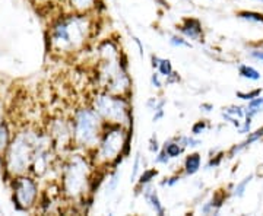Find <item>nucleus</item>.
Wrapping results in <instances>:
<instances>
[{
    "instance_id": "obj_15",
    "label": "nucleus",
    "mask_w": 263,
    "mask_h": 216,
    "mask_svg": "<svg viewBox=\"0 0 263 216\" xmlns=\"http://www.w3.org/2000/svg\"><path fill=\"white\" fill-rule=\"evenodd\" d=\"M158 169L157 168H146L142 171L141 174H139V177L136 180V184H138V188H143L145 186H148L151 184L154 180L158 177Z\"/></svg>"
},
{
    "instance_id": "obj_1",
    "label": "nucleus",
    "mask_w": 263,
    "mask_h": 216,
    "mask_svg": "<svg viewBox=\"0 0 263 216\" xmlns=\"http://www.w3.org/2000/svg\"><path fill=\"white\" fill-rule=\"evenodd\" d=\"M95 34L92 13L69 12L50 25L48 43L50 50L57 56H75L84 51Z\"/></svg>"
},
{
    "instance_id": "obj_36",
    "label": "nucleus",
    "mask_w": 263,
    "mask_h": 216,
    "mask_svg": "<svg viewBox=\"0 0 263 216\" xmlns=\"http://www.w3.org/2000/svg\"><path fill=\"white\" fill-rule=\"evenodd\" d=\"M249 56L254 58V60H257V62H262L263 63V50H252L250 53H249Z\"/></svg>"
},
{
    "instance_id": "obj_18",
    "label": "nucleus",
    "mask_w": 263,
    "mask_h": 216,
    "mask_svg": "<svg viewBox=\"0 0 263 216\" xmlns=\"http://www.w3.org/2000/svg\"><path fill=\"white\" fill-rule=\"evenodd\" d=\"M10 141H12V136H10L9 126L5 122H0V156L5 155Z\"/></svg>"
},
{
    "instance_id": "obj_13",
    "label": "nucleus",
    "mask_w": 263,
    "mask_h": 216,
    "mask_svg": "<svg viewBox=\"0 0 263 216\" xmlns=\"http://www.w3.org/2000/svg\"><path fill=\"white\" fill-rule=\"evenodd\" d=\"M262 138H263V127L257 129V130L253 133H249V138H247L245 142H241V143L235 145V146H233V148L230 149V152H228L230 158H231V156H234L235 153H238L240 150H243L245 148H247V146H250V145L254 143V142H257L259 139H262Z\"/></svg>"
},
{
    "instance_id": "obj_3",
    "label": "nucleus",
    "mask_w": 263,
    "mask_h": 216,
    "mask_svg": "<svg viewBox=\"0 0 263 216\" xmlns=\"http://www.w3.org/2000/svg\"><path fill=\"white\" fill-rule=\"evenodd\" d=\"M132 130L122 124L104 123L103 132L98 143L88 155L94 162L95 168L107 169L119 167L122 161L130 153Z\"/></svg>"
},
{
    "instance_id": "obj_42",
    "label": "nucleus",
    "mask_w": 263,
    "mask_h": 216,
    "mask_svg": "<svg viewBox=\"0 0 263 216\" xmlns=\"http://www.w3.org/2000/svg\"><path fill=\"white\" fill-rule=\"evenodd\" d=\"M158 2H161V5H162L164 8H168V5H167V2H165V0H158Z\"/></svg>"
},
{
    "instance_id": "obj_7",
    "label": "nucleus",
    "mask_w": 263,
    "mask_h": 216,
    "mask_svg": "<svg viewBox=\"0 0 263 216\" xmlns=\"http://www.w3.org/2000/svg\"><path fill=\"white\" fill-rule=\"evenodd\" d=\"M12 202L13 207L18 212H28L37 205L38 202V183L37 180L27 174L15 175L12 179Z\"/></svg>"
},
{
    "instance_id": "obj_10",
    "label": "nucleus",
    "mask_w": 263,
    "mask_h": 216,
    "mask_svg": "<svg viewBox=\"0 0 263 216\" xmlns=\"http://www.w3.org/2000/svg\"><path fill=\"white\" fill-rule=\"evenodd\" d=\"M143 199L146 200V203L149 205L151 209H152L157 215H165V207H164L160 196H158V191L152 187L151 184L143 187Z\"/></svg>"
},
{
    "instance_id": "obj_39",
    "label": "nucleus",
    "mask_w": 263,
    "mask_h": 216,
    "mask_svg": "<svg viewBox=\"0 0 263 216\" xmlns=\"http://www.w3.org/2000/svg\"><path fill=\"white\" fill-rule=\"evenodd\" d=\"M200 110H202V111H205V113H211V111L214 110V105H212V104L203 103L202 105H200Z\"/></svg>"
},
{
    "instance_id": "obj_29",
    "label": "nucleus",
    "mask_w": 263,
    "mask_h": 216,
    "mask_svg": "<svg viewBox=\"0 0 263 216\" xmlns=\"http://www.w3.org/2000/svg\"><path fill=\"white\" fill-rule=\"evenodd\" d=\"M260 94H262V89L257 88V89H254L252 92H237V98H240V100H243V101H250V100L259 96Z\"/></svg>"
},
{
    "instance_id": "obj_35",
    "label": "nucleus",
    "mask_w": 263,
    "mask_h": 216,
    "mask_svg": "<svg viewBox=\"0 0 263 216\" xmlns=\"http://www.w3.org/2000/svg\"><path fill=\"white\" fill-rule=\"evenodd\" d=\"M180 179H181L180 175H171L168 179H165V181H162L161 186H164V187H165V186H167V187H173V186H176V184L179 183Z\"/></svg>"
},
{
    "instance_id": "obj_2",
    "label": "nucleus",
    "mask_w": 263,
    "mask_h": 216,
    "mask_svg": "<svg viewBox=\"0 0 263 216\" xmlns=\"http://www.w3.org/2000/svg\"><path fill=\"white\" fill-rule=\"evenodd\" d=\"M95 165L86 152L70 153L62 164L60 171V193L72 203H81L92 196L91 181Z\"/></svg>"
},
{
    "instance_id": "obj_33",
    "label": "nucleus",
    "mask_w": 263,
    "mask_h": 216,
    "mask_svg": "<svg viewBox=\"0 0 263 216\" xmlns=\"http://www.w3.org/2000/svg\"><path fill=\"white\" fill-rule=\"evenodd\" d=\"M151 84L154 88H157V89H161L162 88V81H161V75L158 72H154L152 75H151Z\"/></svg>"
},
{
    "instance_id": "obj_14",
    "label": "nucleus",
    "mask_w": 263,
    "mask_h": 216,
    "mask_svg": "<svg viewBox=\"0 0 263 216\" xmlns=\"http://www.w3.org/2000/svg\"><path fill=\"white\" fill-rule=\"evenodd\" d=\"M224 202H226L224 194H222V193H215V194H214V198L203 205V207H202V213H205V215H212V213H216V212L222 207Z\"/></svg>"
},
{
    "instance_id": "obj_16",
    "label": "nucleus",
    "mask_w": 263,
    "mask_h": 216,
    "mask_svg": "<svg viewBox=\"0 0 263 216\" xmlns=\"http://www.w3.org/2000/svg\"><path fill=\"white\" fill-rule=\"evenodd\" d=\"M260 111H263V95L262 94L249 101V105L245 108V117H250V119H253L254 115H257Z\"/></svg>"
},
{
    "instance_id": "obj_5",
    "label": "nucleus",
    "mask_w": 263,
    "mask_h": 216,
    "mask_svg": "<svg viewBox=\"0 0 263 216\" xmlns=\"http://www.w3.org/2000/svg\"><path fill=\"white\" fill-rule=\"evenodd\" d=\"M89 105L94 108L95 113L101 117L104 123L122 124L126 129L133 130V111L129 96L97 89L91 95Z\"/></svg>"
},
{
    "instance_id": "obj_19",
    "label": "nucleus",
    "mask_w": 263,
    "mask_h": 216,
    "mask_svg": "<svg viewBox=\"0 0 263 216\" xmlns=\"http://www.w3.org/2000/svg\"><path fill=\"white\" fill-rule=\"evenodd\" d=\"M238 75L241 76L243 79H249V81H260L262 79V75L259 70H256L253 66H249V65H240L238 66Z\"/></svg>"
},
{
    "instance_id": "obj_28",
    "label": "nucleus",
    "mask_w": 263,
    "mask_h": 216,
    "mask_svg": "<svg viewBox=\"0 0 263 216\" xmlns=\"http://www.w3.org/2000/svg\"><path fill=\"white\" fill-rule=\"evenodd\" d=\"M224 113L230 114L233 117H237V119H243L245 117V108L243 107H238V105H231V107L226 108Z\"/></svg>"
},
{
    "instance_id": "obj_31",
    "label": "nucleus",
    "mask_w": 263,
    "mask_h": 216,
    "mask_svg": "<svg viewBox=\"0 0 263 216\" xmlns=\"http://www.w3.org/2000/svg\"><path fill=\"white\" fill-rule=\"evenodd\" d=\"M224 152H221V153H218L216 156H211V160H209V162L206 164V169H211V168H215V167H218L219 164H221V161H222V158H224Z\"/></svg>"
},
{
    "instance_id": "obj_4",
    "label": "nucleus",
    "mask_w": 263,
    "mask_h": 216,
    "mask_svg": "<svg viewBox=\"0 0 263 216\" xmlns=\"http://www.w3.org/2000/svg\"><path fill=\"white\" fill-rule=\"evenodd\" d=\"M47 145H51L48 134H40L28 129L18 132L12 138L9 146L3 155L5 169L12 177L27 174L38 150Z\"/></svg>"
},
{
    "instance_id": "obj_11",
    "label": "nucleus",
    "mask_w": 263,
    "mask_h": 216,
    "mask_svg": "<svg viewBox=\"0 0 263 216\" xmlns=\"http://www.w3.org/2000/svg\"><path fill=\"white\" fill-rule=\"evenodd\" d=\"M70 12L76 13H94L98 6V0H66Z\"/></svg>"
},
{
    "instance_id": "obj_26",
    "label": "nucleus",
    "mask_w": 263,
    "mask_h": 216,
    "mask_svg": "<svg viewBox=\"0 0 263 216\" xmlns=\"http://www.w3.org/2000/svg\"><path fill=\"white\" fill-rule=\"evenodd\" d=\"M139 169H141V153L138 152L135 155V161H133V168H132L130 174V183H136V180L139 177Z\"/></svg>"
},
{
    "instance_id": "obj_32",
    "label": "nucleus",
    "mask_w": 263,
    "mask_h": 216,
    "mask_svg": "<svg viewBox=\"0 0 263 216\" xmlns=\"http://www.w3.org/2000/svg\"><path fill=\"white\" fill-rule=\"evenodd\" d=\"M161 148H162V146H161L160 142H158V138H157L155 134H152L149 139V150L152 153H158Z\"/></svg>"
},
{
    "instance_id": "obj_22",
    "label": "nucleus",
    "mask_w": 263,
    "mask_h": 216,
    "mask_svg": "<svg viewBox=\"0 0 263 216\" xmlns=\"http://www.w3.org/2000/svg\"><path fill=\"white\" fill-rule=\"evenodd\" d=\"M120 177H122V172L119 171V167L113 168L111 174H108V186H107V190L110 193L116 191V188L119 186V181H120Z\"/></svg>"
},
{
    "instance_id": "obj_43",
    "label": "nucleus",
    "mask_w": 263,
    "mask_h": 216,
    "mask_svg": "<svg viewBox=\"0 0 263 216\" xmlns=\"http://www.w3.org/2000/svg\"><path fill=\"white\" fill-rule=\"evenodd\" d=\"M254 2H260V3H263V0H254Z\"/></svg>"
},
{
    "instance_id": "obj_23",
    "label": "nucleus",
    "mask_w": 263,
    "mask_h": 216,
    "mask_svg": "<svg viewBox=\"0 0 263 216\" xmlns=\"http://www.w3.org/2000/svg\"><path fill=\"white\" fill-rule=\"evenodd\" d=\"M253 180V174H250V175H247L246 179H243L237 186L234 187V190H233V194H234L235 198H243L246 193V188H247V186L250 184V181Z\"/></svg>"
},
{
    "instance_id": "obj_27",
    "label": "nucleus",
    "mask_w": 263,
    "mask_h": 216,
    "mask_svg": "<svg viewBox=\"0 0 263 216\" xmlns=\"http://www.w3.org/2000/svg\"><path fill=\"white\" fill-rule=\"evenodd\" d=\"M209 127L208 120H199L193 126H192V134L193 136H200L203 132H206V129Z\"/></svg>"
},
{
    "instance_id": "obj_20",
    "label": "nucleus",
    "mask_w": 263,
    "mask_h": 216,
    "mask_svg": "<svg viewBox=\"0 0 263 216\" xmlns=\"http://www.w3.org/2000/svg\"><path fill=\"white\" fill-rule=\"evenodd\" d=\"M176 141L179 142L180 145L186 149V148H196L199 145H202V141L196 139V136L193 134H180V136H176L174 138Z\"/></svg>"
},
{
    "instance_id": "obj_8",
    "label": "nucleus",
    "mask_w": 263,
    "mask_h": 216,
    "mask_svg": "<svg viewBox=\"0 0 263 216\" xmlns=\"http://www.w3.org/2000/svg\"><path fill=\"white\" fill-rule=\"evenodd\" d=\"M47 134L51 141V146L56 152H66L73 148V134H72V123L70 119L59 115L51 119L48 123Z\"/></svg>"
},
{
    "instance_id": "obj_34",
    "label": "nucleus",
    "mask_w": 263,
    "mask_h": 216,
    "mask_svg": "<svg viewBox=\"0 0 263 216\" xmlns=\"http://www.w3.org/2000/svg\"><path fill=\"white\" fill-rule=\"evenodd\" d=\"M180 81H181V77H180L179 73L173 70V73L165 77V85H168V86L170 85H176V84H179Z\"/></svg>"
},
{
    "instance_id": "obj_9",
    "label": "nucleus",
    "mask_w": 263,
    "mask_h": 216,
    "mask_svg": "<svg viewBox=\"0 0 263 216\" xmlns=\"http://www.w3.org/2000/svg\"><path fill=\"white\" fill-rule=\"evenodd\" d=\"M179 32L189 41H202L203 38V27L202 22L196 18H183L177 25Z\"/></svg>"
},
{
    "instance_id": "obj_30",
    "label": "nucleus",
    "mask_w": 263,
    "mask_h": 216,
    "mask_svg": "<svg viewBox=\"0 0 263 216\" xmlns=\"http://www.w3.org/2000/svg\"><path fill=\"white\" fill-rule=\"evenodd\" d=\"M157 156H155V164H160V165H168V162H170V158L168 155H167V152L165 150L162 149L161 148L160 152L158 153H155Z\"/></svg>"
},
{
    "instance_id": "obj_37",
    "label": "nucleus",
    "mask_w": 263,
    "mask_h": 216,
    "mask_svg": "<svg viewBox=\"0 0 263 216\" xmlns=\"http://www.w3.org/2000/svg\"><path fill=\"white\" fill-rule=\"evenodd\" d=\"M164 108H160V110H155L154 111V117H152V122L154 123H157V122H160L161 119L164 117Z\"/></svg>"
},
{
    "instance_id": "obj_40",
    "label": "nucleus",
    "mask_w": 263,
    "mask_h": 216,
    "mask_svg": "<svg viewBox=\"0 0 263 216\" xmlns=\"http://www.w3.org/2000/svg\"><path fill=\"white\" fill-rule=\"evenodd\" d=\"M160 57L158 56H154V54H152V56H151V62H152V63H151V66H152V69H157V67H158V65H160Z\"/></svg>"
},
{
    "instance_id": "obj_41",
    "label": "nucleus",
    "mask_w": 263,
    "mask_h": 216,
    "mask_svg": "<svg viewBox=\"0 0 263 216\" xmlns=\"http://www.w3.org/2000/svg\"><path fill=\"white\" fill-rule=\"evenodd\" d=\"M135 43L138 44V48H139V53H141V56H143V46H142L141 40H139V38H135Z\"/></svg>"
},
{
    "instance_id": "obj_24",
    "label": "nucleus",
    "mask_w": 263,
    "mask_h": 216,
    "mask_svg": "<svg viewBox=\"0 0 263 216\" xmlns=\"http://www.w3.org/2000/svg\"><path fill=\"white\" fill-rule=\"evenodd\" d=\"M173 70H174V69H173L171 60H168V58H161L160 65L157 67V72H158L162 77H167V76L173 73Z\"/></svg>"
},
{
    "instance_id": "obj_12",
    "label": "nucleus",
    "mask_w": 263,
    "mask_h": 216,
    "mask_svg": "<svg viewBox=\"0 0 263 216\" xmlns=\"http://www.w3.org/2000/svg\"><path fill=\"white\" fill-rule=\"evenodd\" d=\"M202 167V155L193 152V153H189L187 156L184 158L183 162V171L186 175H195L197 171Z\"/></svg>"
},
{
    "instance_id": "obj_21",
    "label": "nucleus",
    "mask_w": 263,
    "mask_h": 216,
    "mask_svg": "<svg viewBox=\"0 0 263 216\" xmlns=\"http://www.w3.org/2000/svg\"><path fill=\"white\" fill-rule=\"evenodd\" d=\"M237 16L247 22H253V24H263V13L260 12H253V10H241L237 13Z\"/></svg>"
},
{
    "instance_id": "obj_6",
    "label": "nucleus",
    "mask_w": 263,
    "mask_h": 216,
    "mask_svg": "<svg viewBox=\"0 0 263 216\" xmlns=\"http://www.w3.org/2000/svg\"><path fill=\"white\" fill-rule=\"evenodd\" d=\"M70 123L73 134V148L89 153L97 146L103 132L104 122L101 117L95 113V110L89 104H85L73 110Z\"/></svg>"
},
{
    "instance_id": "obj_25",
    "label": "nucleus",
    "mask_w": 263,
    "mask_h": 216,
    "mask_svg": "<svg viewBox=\"0 0 263 216\" xmlns=\"http://www.w3.org/2000/svg\"><path fill=\"white\" fill-rule=\"evenodd\" d=\"M170 44L173 46V47H186V48H192V44H190V41H189L187 38H184L183 35H179V34H174V35H171L170 37Z\"/></svg>"
},
{
    "instance_id": "obj_17",
    "label": "nucleus",
    "mask_w": 263,
    "mask_h": 216,
    "mask_svg": "<svg viewBox=\"0 0 263 216\" xmlns=\"http://www.w3.org/2000/svg\"><path fill=\"white\" fill-rule=\"evenodd\" d=\"M162 149L167 152V155H168L171 160L179 158V156L183 155V152H184V148H183L176 139H171V141L165 142V143L162 145Z\"/></svg>"
},
{
    "instance_id": "obj_38",
    "label": "nucleus",
    "mask_w": 263,
    "mask_h": 216,
    "mask_svg": "<svg viewBox=\"0 0 263 216\" xmlns=\"http://www.w3.org/2000/svg\"><path fill=\"white\" fill-rule=\"evenodd\" d=\"M157 103H158V98H149V100H148V103H146V107L149 108L151 111H154V110H155V107H157Z\"/></svg>"
}]
</instances>
